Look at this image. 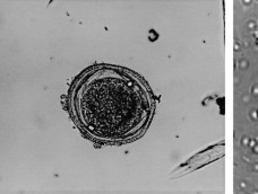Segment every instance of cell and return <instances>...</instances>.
I'll return each instance as SVG.
<instances>
[{
  "mask_svg": "<svg viewBox=\"0 0 258 194\" xmlns=\"http://www.w3.org/2000/svg\"><path fill=\"white\" fill-rule=\"evenodd\" d=\"M71 109L87 136L99 141L122 142L145 130L154 102L149 87L135 73L101 64L78 78L71 91Z\"/></svg>",
  "mask_w": 258,
  "mask_h": 194,
  "instance_id": "6da1fadb",
  "label": "cell"
},
{
  "mask_svg": "<svg viewBox=\"0 0 258 194\" xmlns=\"http://www.w3.org/2000/svg\"><path fill=\"white\" fill-rule=\"evenodd\" d=\"M257 44H258V41H257Z\"/></svg>",
  "mask_w": 258,
  "mask_h": 194,
  "instance_id": "7a4b0ae2",
  "label": "cell"
}]
</instances>
